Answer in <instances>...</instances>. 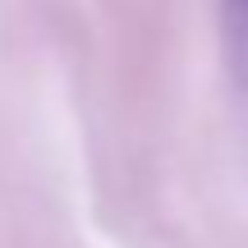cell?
Here are the masks:
<instances>
[{"label": "cell", "instance_id": "6da1fadb", "mask_svg": "<svg viewBox=\"0 0 248 248\" xmlns=\"http://www.w3.org/2000/svg\"><path fill=\"white\" fill-rule=\"evenodd\" d=\"M225 60L234 83L248 92V0H225Z\"/></svg>", "mask_w": 248, "mask_h": 248}]
</instances>
